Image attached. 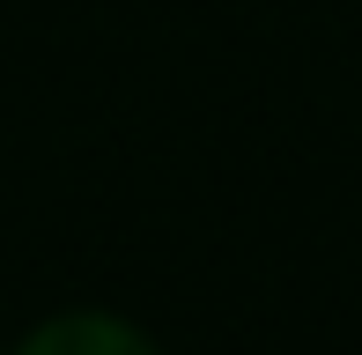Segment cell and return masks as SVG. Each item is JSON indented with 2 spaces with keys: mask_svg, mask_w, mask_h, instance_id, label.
Returning <instances> with one entry per match:
<instances>
[{
  "mask_svg": "<svg viewBox=\"0 0 362 355\" xmlns=\"http://www.w3.org/2000/svg\"><path fill=\"white\" fill-rule=\"evenodd\" d=\"M23 355H156L126 318H104V311H67L52 326H37L23 341Z\"/></svg>",
  "mask_w": 362,
  "mask_h": 355,
  "instance_id": "1",
  "label": "cell"
}]
</instances>
